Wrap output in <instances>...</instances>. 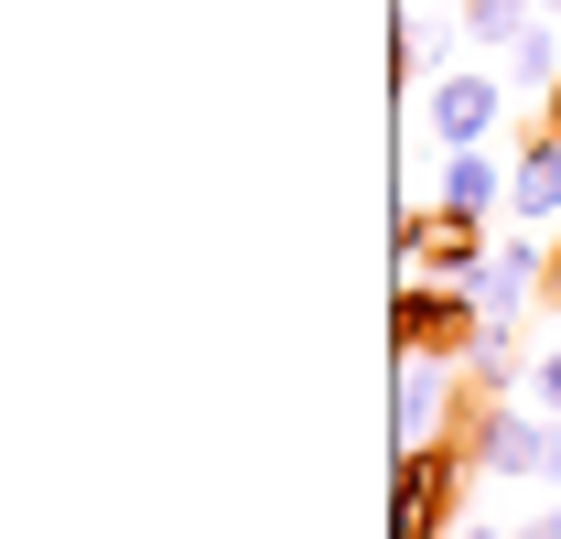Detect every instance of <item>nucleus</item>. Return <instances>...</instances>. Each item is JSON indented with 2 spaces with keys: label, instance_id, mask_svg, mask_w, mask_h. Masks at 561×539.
Listing matches in <instances>:
<instances>
[{
  "label": "nucleus",
  "instance_id": "7ed1b4c3",
  "mask_svg": "<svg viewBox=\"0 0 561 539\" xmlns=\"http://www.w3.org/2000/svg\"><path fill=\"white\" fill-rule=\"evenodd\" d=\"M476 291L465 280H400V302H389V335H400V356H465L476 345Z\"/></svg>",
  "mask_w": 561,
  "mask_h": 539
},
{
  "label": "nucleus",
  "instance_id": "dca6fc26",
  "mask_svg": "<svg viewBox=\"0 0 561 539\" xmlns=\"http://www.w3.org/2000/svg\"><path fill=\"white\" fill-rule=\"evenodd\" d=\"M400 11H454V0H400Z\"/></svg>",
  "mask_w": 561,
  "mask_h": 539
},
{
  "label": "nucleus",
  "instance_id": "423d86ee",
  "mask_svg": "<svg viewBox=\"0 0 561 539\" xmlns=\"http://www.w3.org/2000/svg\"><path fill=\"white\" fill-rule=\"evenodd\" d=\"M540 270H551V238H540V227H507L486 260L465 270V291H476V313H486V324H518V313H529V291H540Z\"/></svg>",
  "mask_w": 561,
  "mask_h": 539
},
{
  "label": "nucleus",
  "instance_id": "2eb2a0df",
  "mask_svg": "<svg viewBox=\"0 0 561 539\" xmlns=\"http://www.w3.org/2000/svg\"><path fill=\"white\" fill-rule=\"evenodd\" d=\"M518 539H561V507H551V518H529V529H518Z\"/></svg>",
  "mask_w": 561,
  "mask_h": 539
},
{
  "label": "nucleus",
  "instance_id": "9b49d317",
  "mask_svg": "<svg viewBox=\"0 0 561 539\" xmlns=\"http://www.w3.org/2000/svg\"><path fill=\"white\" fill-rule=\"evenodd\" d=\"M465 378H476V389H507V378H518V324H476V345H465Z\"/></svg>",
  "mask_w": 561,
  "mask_h": 539
},
{
  "label": "nucleus",
  "instance_id": "6e6552de",
  "mask_svg": "<svg viewBox=\"0 0 561 539\" xmlns=\"http://www.w3.org/2000/svg\"><path fill=\"white\" fill-rule=\"evenodd\" d=\"M432 205H454V216H496V205H507V173H496L486 140L443 151V173H432Z\"/></svg>",
  "mask_w": 561,
  "mask_h": 539
},
{
  "label": "nucleus",
  "instance_id": "f8f14e48",
  "mask_svg": "<svg viewBox=\"0 0 561 539\" xmlns=\"http://www.w3.org/2000/svg\"><path fill=\"white\" fill-rule=\"evenodd\" d=\"M529 400H540V410H561V345L540 356V367H529Z\"/></svg>",
  "mask_w": 561,
  "mask_h": 539
},
{
  "label": "nucleus",
  "instance_id": "ddd939ff",
  "mask_svg": "<svg viewBox=\"0 0 561 539\" xmlns=\"http://www.w3.org/2000/svg\"><path fill=\"white\" fill-rule=\"evenodd\" d=\"M454 539H518V529H486V518H454Z\"/></svg>",
  "mask_w": 561,
  "mask_h": 539
},
{
  "label": "nucleus",
  "instance_id": "4468645a",
  "mask_svg": "<svg viewBox=\"0 0 561 539\" xmlns=\"http://www.w3.org/2000/svg\"><path fill=\"white\" fill-rule=\"evenodd\" d=\"M540 130H551V140H561V87H551V98H540Z\"/></svg>",
  "mask_w": 561,
  "mask_h": 539
},
{
  "label": "nucleus",
  "instance_id": "0eeeda50",
  "mask_svg": "<svg viewBox=\"0 0 561 539\" xmlns=\"http://www.w3.org/2000/svg\"><path fill=\"white\" fill-rule=\"evenodd\" d=\"M507 227H561V140L529 130L507 162Z\"/></svg>",
  "mask_w": 561,
  "mask_h": 539
},
{
  "label": "nucleus",
  "instance_id": "1a4fd4ad",
  "mask_svg": "<svg viewBox=\"0 0 561 539\" xmlns=\"http://www.w3.org/2000/svg\"><path fill=\"white\" fill-rule=\"evenodd\" d=\"M496 76H507V98H551V87H561V22H551V11L507 44V66H496Z\"/></svg>",
  "mask_w": 561,
  "mask_h": 539
},
{
  "label": "nucleus",
  "instance_id": "20e7f679",
  "mask_svg": "<svg viewBox=\"0 0 561 539\" xmlns=\"http://www.w3.org/2000/svg\"><path fill=\"white\" fill-rule=\"evenodd\" d=\"M496 119H507V76H486V66H443L432 87H421V130L443 140V151L496 140Z\"/></svg>",
  "mask_w": 561,
  "mask_h": 539
},
{
  "label": "nucleus",
  "instance_id": "9d476101",
  "mask_svg": "<svg viewBox=\"0 0 561 539\" xmlns=\"http://www.w3.org/2000/svg\"><path fill=\"white\" fill-rule=\"evenodd\" d=\"M529 22H540V0H454V33H465V55H507Z\"/></svg>",
  "mask_w": 561,
  "mask_h": 539
},
{
  "label": "nucleus",
  "instance_id": "f3484780",
  "mask_svg": "<svg viewBox=\"0 0 561 539\" xmlns=\"http://www.w3.org/2000/svg\"><path fill=\"white\" fill-rule=\"evenodd\" d=\"M540 11H551V22H561V0H540Z\"/></svg>",
  "mask_w": 561,
  "mask_h": 539
},
{
  "label": "nucleus",
  "instance_id": "f03ea898",
  "mask_svg": "<svg viewBox=\"0 0 561 539\" xmlns=\"http://www.w3.org/2000/svg\"><path fill=\"white\" fill-rule=\"evenodd\" d=\"M465 474H476V443H465V432L400 443V474H389V539H454V518H465Z\"/></svg>",
  "mask_w": 561,
  "mask_h": 539
},
{
  "label": "nucleus",
  "instance_id": "39448f33",
  "mask_svg": "<svg viewBox=\"0 0 561 539\" xmlns=\"http://www.w3.org/2000/svg\"><path fill=\"white\" fill-rule=\"evenodd\" d=\"M486 216H454V205H411V227H400V280H465V270L486 260Z\"/></svg>",
  "mask_w": 561,
  "mask_h": 539
},
{
  "label": "nucleus",
  "instance_id": "f257e3e1",
  "mask_svg": "<svg viewBox=\"0 0 561 539\" xmlns=\"http://www.w3.org/2000/svg\"><path fill=\"white\" fill-rule=\"evenodd\" d=\"M476 443V474H507V485H561V410L540 400H465L454 421Z\"/></svg>",
  "mask_w": 561,
  "mask_h": 539
}]
</instances>
